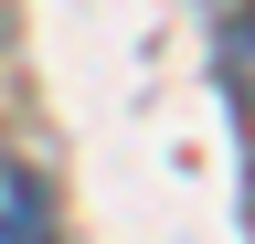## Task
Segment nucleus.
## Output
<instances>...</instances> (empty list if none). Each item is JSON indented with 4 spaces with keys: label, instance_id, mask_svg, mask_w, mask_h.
Segmentation results:
<instances>
[{
    "label": "nucleus",
    "instance_id": "1",
    "mask_svg": "<svg viewBox=\"0 0 255 244\" xmlns=\"http://www.w3.org/2000/svg\"><path fill=\"white\" fill-rule=\"evenodd\" d=\"M0 244H53L43 191H32V170H11V160H0Z\"/></svg>",
    "mask_w": 255,
    "mask_h": 244
},
{
    "label": "nucleus",
    "instance_id": "2",
    "mask_svg": "<svg viewBox=\"0 0 255 244\" xmlns=\"http://www.w3.org/2000/svg\"><path fill=\"white\" fill-rule=\"evenodd\" d=\"M234 53H245V64H234V85H245V96H255V32H245V43H234Z\"/></svg>",
    "mask_w": 255,
    "mask_h": 244
}]
</instances>
